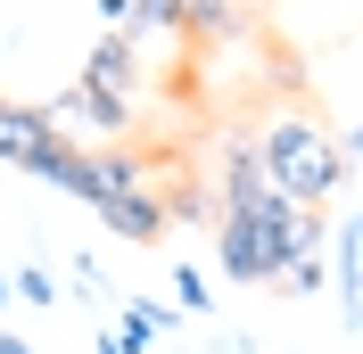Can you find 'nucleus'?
Wrapping results in <instances>:
<instances>
[{
	"mask_svg": "<svg viewBox=\"0 0 363 354\" xmlns=\"http://www.w3.org/2000/svg\"><path fill=\"white\" fill-rule=\"evenodd\" d=\"M248 149H256L264 181H272L289 206H330V198L347 190V156H339V140L322 132V124H306V115H272Z\"/></svg>",
	"mask_w": 363,
	"mask_h": 354,
	"instance_id": "f257e3e1",
	"label": "nucleus"
},
{
	"mask_svg": "<svg viewBox=\"0 0 363 354\" xmlns=\"http://www.w3.org/2000/svg\"><path fill=\"white\" fill-rule=\"evenodd\" d=\"M50 124H58V132H108V140H124L133 132V99H116V91H91V83H74V91H58V99H50Z\"/></svg>",
	"mask_w": 363,
	"mask_h": 354,
	"instance_id": "f03ea898",
	"label": "nucleus"
},
{
	"mask_svg": "<svg viewBox=\"0 0 363 354\" xmlns=\"http://www.w3.org/2000/svg\"><path fill=\"white\" fill-rule=\"evenodd\" d=\"M133 190H149V165L133 149H83V206L91 215L108 198H133Z\"/></svg>",
	"mask_w": 363,
	"mask_h": 354,
	"instance_id": "7ed1b4c3",
	"label": "nucleus"
},
{
	"mask_svg": "<svg viewBox=\"0 0 363 354\" xmlns=\"http://www.w3.org/2000/svg\"><path fill=\"white\" fill-rule=\"evenodd\" d=\"M83 83H91V91H116V99H133V83H140V42H133V33H99V42H91V58H83Z\"/></svg>",
	"mask_w": 363,
	"mask_h": 354,
	"instance_id": "20e7f679",
	"label": "nucleus"
},
{
	"mask_svg": "<svg viewBox=\"0 0 363 354\" xmlns=\"http://www.w3.org/2000/svg\"><path fill=\"white\" fill-rule=\"evenodd\" d=\"M174 33H190L199 50H223V42L248 33V8H240V0H182V25H174Z\"/></svg>",
	"mask_w": 363,
	"mask_h": 354,
	"instance_id": "39448f33",
	"label": "nucleus"
},
{
	"mask_svg": "<svg viewBox=\"0 0 363 354\" xmlns=\"http://www.w3.org/2000/svg\"><path fill=\"white\" fill-rule=\"evenodd\" d=\"M99 222H108L116 239H133V247L165 239V206H157V190H133V198H108V206H99Z\"/></svg>",
	"mask_w": 363,
	"mask_h": 354,
	"instance_id": "423d86ee",
	"label": "nucleus"
},
{
	"mask_svg": "<svg viewBox=\"0 0 363 354\" xmlns=\"http://www.w3.org/2000/svg\"><path fill=\"white\" fill-rule=\"evenodd\" d=\"M58 132L42 108H17V99H0V165H25V156L42 149V140Z\"/></svg>",
	"mask_w": 363,
	"mask_h": 354,
	"instance_id": "0eeeda50",
	"label": "nucleus"
},
{
	"mask_svg": "<svg viewBox=\"0 0 363 354\" xmlns=\"http://www.w3.org/2000/svg\"><path fill=\"white\" fill-rule=\"evenodd\" d=\"M215 181H223V198H215V206H248L256 190H272V181H264V165H256V149H248V140H223V165H215Z\"/></svg>",
	"mask_w": 363,
	"mask_h": 354,
	"instance_id": "6e6552de",
	"label": "nucleus"
},
{
	"mask_svg": "<svg viewBox=\"0 0 363 354\" xmlns=\"http://www.w3.org/2000/svg\"><path fill=\"white\" fill-rule=\"evenodd\" d=\"M339 313L363 321V247H355V231H339Z\"/></svg>",
	"mask_w": 363,
	"mask_h": 354,
	"instance_id": "1a4fd4ad",
	"label": "nucleus"
},
{
	"mask_svg": "<svg viewBox=\"0 0 363 354\" xmlns=\"http://www.w3.org/2000/svg\"><path fill=\"white\" fill-rule=\"evenodd\" d=\"M165 222H215V215H223V206H215V198H206V190H199V181H174V190H165Z\"/></svg>",
	"mask_w": 363,
	"mask_h": 354,
	"instance_id": "9d476101",
	"label": "nucleus"
},
{
	"mask_svg": "<svg viewBox=\"0 0 363 354\" xmlns=\"http://www.w3.org/2000/svg\"><path fill=\"white\" fill-rule=\"evenodd\" d=\"M157 330H174V313L149 305V297H133V305H124V321H116V338H124V346H140V338H157Z\"/></svg>",
	"mask_w": 363,
	"mask_h": 354,
	"instance_id": "9b49d317",
	"label": "nucleus"
},
{
	"mask_svg": "<svg viewBox=\"0 0 363 354\" xmlns=\"http://www.w3.org/2000/svg\"><path fill=\"white\" fill-rule=\"evenodd\" d=\"M174 25H182V0H133L124 33H133V42H149V33H174Z\"/></svg>",
	"mask_w": 363,
	"mask_h": 354,
	"instance_id": "f8f14e48",
	"label": "nucleus"
},
{
	"mask_svg": "<svg viewBox=\"0 0 363 354\" xmlns=\"http://www.w3.org/2000/svg\"><path fill=\"white\" fill-rule=\"evenodd\" d=\"M322 280H330V272H322V256H297V264L281 272V280H272V288H281V297H314Z\"/></svg>",
	"mask_w": 363,
	"mask_h": 354,
	"instance_id": "ddd939ff",
	"label": "nucleus"
},
{
	"mask_svg": "<svg viewBox=\"0 0 363 354\" xmlns=\"http://www.w3.org/2000/svg\"><path fill=\"white\" fill-rule=\"evenodd\" d=\"M9 297H25V305H58V280H50V272H33V264H25L17 280H9Z\"/></svg>",
	"mask_w": 363,
	"mask_h": 354,
	"instance_id": "4468645a",
	"label": "nucleus"
},
{
	"mask_svg": "<svg viewBox=\"0 0 363 354\" xmlns=\"http://www.w3.org/2000/svg\"><path fill=\"white\" fill-rule=\"evenodd\" d=\"M174 280H182V305H190V313H206V272H174Z\"/></svg>",
	"mask_w": 363,
	"mask_h": 354,
	"instance_id": "2eb2a0df",
	"label": "nucleus"
},
{
	"mask_svg": "<svg viewBox=\"0 0 363 354\" xmlns=\"http://www.w3.org/2000/svg\"><path fill=\"white\" fill-rule=\"evenodd\" d=\"M0 354H42V346H25L17 330H0Z\"/></svg>",
	"mask_w": 363,
	"mask_h": 354,
	"instance_id": "dca6fc26",
	"label": "nucleus"
},
{
	"mask_svg": "<svg viewBox=\"0 0 363 354\" xmlns=\"http://www.w3.org/2000/svg\"><path fill=\"white\" fill-rule=\"evenodd\" d=\"M339 156H347V165H355V156H363V124H355V132H347V149H339Z\"/></svg>",
	"mask_w": 363,
	"mask_h": 354,
	"instance_id": "f3484780",
	"label": "nucleus"
},
{
	"mask_svg": "<svg viewBox=\"0 0 363 354\" xmlns=\"http://www.w3.org/2000/svg\"><path fill=\"white\" fill-rule=\"evenodd\" d=\"M99 354H133V346H124V338H116V330H108V338H99Z\"/></svg>",
	"mask_w": 363,
	"mask_h": 354,
	"instance_id": "a211bd4d",
	"label": "nucleus"
},
{
	"mask_svg": "<svg viewBox=\"0 0 363 354\" xmlns=\"http://www.w3.org/2000/svg\"><path fill=\"white\" fill-rule=\"evenodd\" d=\"M347 231H355V247H363V206H355V222H347Z\"/></svg>",
	"mask_w": 363,
	"mask_h": 354,
	"instance_id": "6ab92c4d",
	"label": "nucleus"
},
{
	"mask_svg": "<svg viewBox=\"0 0 363 354\" xmlns=\"http://www.w3.org/2000/svg\"><path fill=\"white\" fill-rule=\"evenodd\" d=\"M0 305H9V272H0Z\"/></svg>",
	"mask_w": 363,
	"mask_h": 354,
	"instance_id": "aec40b11",
	"label": "nucleus"
}]
</instances>
